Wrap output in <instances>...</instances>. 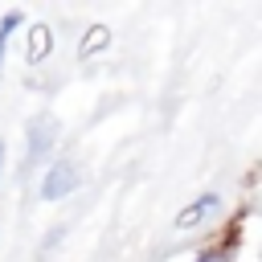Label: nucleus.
Listing matches in <instances>:
<instances>
[{"instance_id": "1", "label": "nucleus", "mask_w": 262, "mask_h": 262, "mask_svg": "<svg viewBox=\"0 0 262 262\" xmlns=\"http://www.w3.org/2000/svg\"><path fill=\"white\" fill-rule=\"evenodd\" d=\"M78 184H82V168H78V160H74V156H53L49 168L41 172L37 192H41V201H66V196L78 192Z\"/></svg>"}, {"instance_id": "2", "label": "nucleus", "mask_w": 262, "mask_h": 262, "mask_svg": "<svg viewBox=\"0 0 262 262\" xmlns=\"http://www.w3.org/2000/svg\"><path fill=\"white\" fill-rule=\"evenodd\" d=\"M57 147V119L49 111H41L29 123V139H25V168H41Z\"/></svg>"}, {"instance_id": "3", "label": "nucleus", "mask_w": 262, "mask_h": 262, "mask_svg": "<svg viewBox=\"0 0 262 262\" xmlns=\"http://www.w3.org/2000/svg\"><path fill=\"white\" fill-rule=\"evenodd\" d=\"M221 205H225V196L217 192V188H209V192H201V196H192L180 213H176V233H192V229H201V225H209L217 213H221Z\"/></svg>"}, {"instance_id": "4", "label": "nucleus", "mask_w": 262, "mask_h": 262, "mask_svg": "<svg viewBox=\"0 0 262 262\" xmlns=\"http://www.w3.org/2000/svg\"><path fill=\"white\" fill-rule=\"evenodd\" d=\"M233 246H237V225H229V229H221L217 237H209V242L192 254V262H233Z\"/></svg>"}, {"instance_id": "5", "label": "nucleus", "mask_w": 262, "mask_h": 262, "mask_svg": "<svg viewBox=\"0 0 262 262\" xmlns=\"http://www.w3.org/2000/svg\"><path fill=\"white\" fill-rule=\"evenodd\" d=\"M20 33H25V61H29V66H41V61L53 53V33H49V25H25Z\"/></svg>"}, {"instance_id": "6", "label": "nucleus", "mask_w": 262, "mask_h": 262, "mask_svg": "<svg viewBox=\"0 0 262 262\" xmlns=\"http://www.w3.org/2000/svg\"><path fill=\"white\" fill-rule=\"evenodd\" d=\"M111 49V29L106 25H86L82 29V41H78V57L82 61H94L98 53Z\"/></svg>"}, {"instance_id": "7", "label": "nucleus", "mask_w": 262, "mask_h": 262, "mask_svg": "<svg viewBox=\"0 0 262 262\" xmlns=\"http://www.w3.org/2000/svg\"><path fill=\"white\" fill-rule=\"evenodd\" d=\"M25 29V12L20 8H8V12H0V66H4V57H8V45H12V37Z\"/></svg>"}, {"instance_id": "8", "label": "nucleus", "mask_w": 262, "mask_h": 262, "mask_svg": "<svg viewBox=\"0 0 262 262\" xmlns=\"http://www.w3.org/2000/svg\"><path fill=\"white\" fill-rule=\"evenodd\" d=\"M0 176H4V139H0Z\"/></svg>"}]
</instances>
